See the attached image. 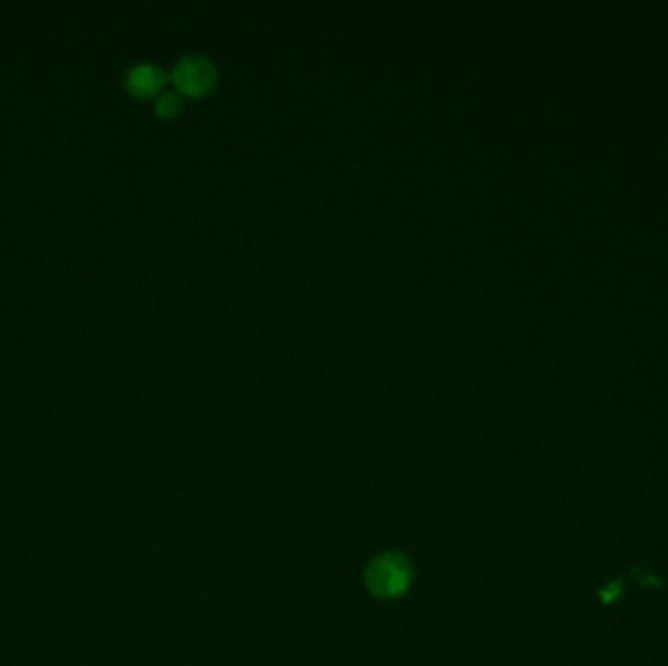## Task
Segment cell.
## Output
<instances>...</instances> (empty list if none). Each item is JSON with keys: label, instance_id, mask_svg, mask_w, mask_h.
I'll list each match as a JSON object with an SVG mask.
<instances>
[{"label": "cell", "instance_id": "1", "mask_svg": "<svg viewBox=\"0 0 668 666\" xmlns=\"http://www.w3.org/2000/svg\"><path fill=\"white\" fill-rule=\"evenodd\" d=\"M415 579L411 559L401 551H385L376 555L364 573L366 588L379 600L403 598Z\"/></svg>", "mask_w": 668, "mask_h": 666}, {"label": "cell", "instance_id": "2", "mask_svg": "<svg viewBox=\"0 0 668 666\" xmlns=\"http://www.w3.org/2000/svg\"><path fill=\"white\" fill-rule=\"evenodd\" d=\"M170 81L180 96L206 98L215 90L217 81H219V73L208 57L186 55L174 65L170 73Z\"/></svg>", "mask_w": 668, "mask_h": 666}, {"label": "cell", "instance_id": "3", "mask_svg": "<svg viewBox=\"0 0 668 666\" xmlns=\"http://www.w3.org/2000/svg\"><path fill=\"white\" fill-rule=\"evenodd\" d=\"M168 81L170 75H167L161 67L153 63H141L127 71L126 88L133 98L147 100V98H157L161 92H165Z\"/></svg>", "mask_w": 668, "mask_h": 666}, {"label": "cell", "instance_id": "4", "mask_svg": "<svg viewBox=\"0 0 668 666\" xmlns=\"http://www.w3.org/2000/svg\"><path fill=\"white\" fill-rule=\"evenodd\" d=\"M184 108V96H180L176 90H165L155 98V112L163 120L176 118Z\"/></svg>", "mask_w": 668, "mask_h": 666}]
</instances>
